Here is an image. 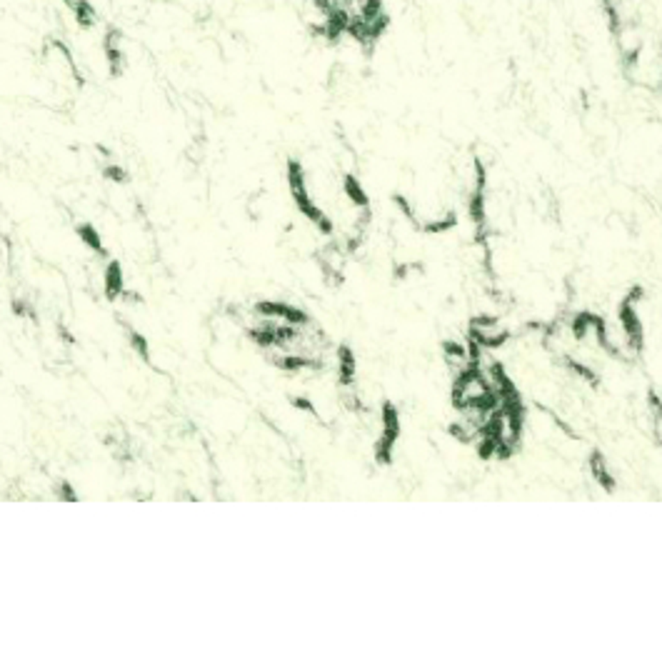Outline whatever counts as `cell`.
Masks as SVG:
<instances>
[{
  "label": "cell",
  "mask_w": 662,
  "mask_h": 662,
  "mask_svg": "<svg viewBox=\"0 0 662 662\" xmlns=\"http://www.w3.org/2000/svg\"><path fill=\"white\" fill-rule=\"evenodd\" d=\"M590 470H592V478H595L597 482H600L602 487L608 492L615 490V482H613V475L608 473V465H605V457H602V452H592L590 455Z\"/></svg>",
  "instance_id": "9"
},
{
  "label": "cell",
  "mask_w": 662,
  "mask_h": 662,
  "mask_svg": "<svg viewBox=\"0 0 662 662\" xmlns=\"http://www.w3.org/2000/svg\"><path fill=\"white\" fill-rule=\"evenodd\" d=\"M342 195L353 203L355 210H370V195L365 193L363 182H360L353 173H347V175L342 178Z\"/></svg>",
  "instance_id": "5"
},
{
  "label": "cell",
  "mask_w": 662,
  "mask_h": 662,
  "mask_svg": "<svg viewBox=\"0 0 662 662\" xmlns=\"http://www.w3.org/2000/svg\"><path fill=\"white\" fill-rule=\"evenodd\" d=\"M338 355H340V383L342 385H353L355 358H353V353H350V347H340V350H338Z\"/></svg>",
  "instance_id": "10"
},
{
  "label": "cell",
  "mask_w": 662,
  "mask_h": 662,
  "mask_svg": "<svg viewBox=\"0 0 662 662\" xmlns=\"http://www.w3.org/2000/svg\"><path fill=\"white\" fill-rule=\"evenodd\" d=\"M130 345H133V350L140 355V360H143V363L150 365V350H148V340L143 338V335L133 330V333H130Z\"/></svg>",
  "instance_id": "11"
},
{
  "label": "cell",
  "mask_w": 662,
  "mask_h": 662,
  "mask_svg": "<svg viewBox=\"0 0 662 662\" xmlns=\"http://www.w3.org/2000/svg\"><path fill=\"white\" fill-rule=\"evenodd\" d=\"M600 10L602 15H605V20H608V31L610 36H613L615 45L622 48V45L632 43L630 38H627V33L635 31V23L627 20L625 15V0H600ZM635 40H638V38H635Z\"/></svg>",
  "instance_id": "3"
},
{
  "label": "cell",
  "mask_w": 662,
  "mask_h": 662,
  "mask_svg": "<svg viewBox=\"0 0 662 662\" xmlns=\"http://www.w3.org/2000/svg\"><path fill=\"white\" fill-rule=\"evenodd\" d=\"M65 8L70 10L73 20L78 23V28H83V31H90V28H95L97 25V10L90 0H70Z\"/></svg>",
  "instance_id": "6"
},
{
  "label": "cell",
  "mask_w": 662,
  "mask_h": 662,
  "mask_svg": "<svg viewBox=\"0 0 662 662\" xmlns=\"http://www.w3.org/2000/svg\"><path fill=\"white\" fill-rule=\"evenodd\" d=\"M13 313L18 317H31V320H36V310L25 303V300H13Z\"/></svg>",
  "instance_id": "14"
},
{
  "label": "cell",
  "mask_w": 662,
  "mask_h": 662,
  "mask_svg": "<svg viewBox=\"0 0 662 662\" xmlns=\"http://www.w3.org/2000/svg\"><path fill=\"white\" fill-rule=\"evenodd\" d=\"M292 405L298 407V410H308V413H315V407H313V402H308L305 397H292Z\"/></svg>",
  "instance_id": "15"
},
{
  "label": "cell",
  "mask_w": 662,
  "mask_h": 662,
  "mask_svg": "<svg viewBox=\"0 0 662 662\" xmlns=\"http://www.w3.org/2000/svg\"><path fill=\"white\" fill-rule=\"evenodd\" d=\"M457 213L455 210H448L445 215H440V218H432V220H420V228L418 230H423L425 235H445V233L455 230L457 228Z\"/></svg>",
  "instance_id": "7"
},
{
  "label": "cell",
  "mask_w": 662,
  "mask_h": 662,
  "mask_svg": "<svg viewBox=\"0 0 662 662\" xmlns=\"http://www.w3.org/2000/svg\"><path fill=\"white\" fill-rule=\"evenodd\" d=\"M103 175L108 178L110 182H128V173H125V168H120L118 163H110L103 168Z\"/></svg>",
  "instance_id": "12"
},
{
  "label": "cell",
  "mask_w": 662,
  "mask_h": 662,
  "mask_svg": "<svg viewBox=\"0 0 662 662\" xmlns=\"http://www.w3.org/2000/svg\"><path fill=\"white\" fill-rule=\"evenodd\" d=\"M75 233H78V237L83 240V245H86L90 253H95V255H100V258H108V250H105L103 240H100V233H97L90 223L78 225V228H75Z\"/></svg>",
  "instance_id": "8"
},
{
  "label": "cell",
  "mask_w": 662,
  "mask_h": 662,
  "mask_svg": "<svg viewBox=\"0 0 662 662\" xmlns=\"http://www.w3.org/2000/svg\"><path fill=\"white\" fill-rule=\"evenodd\" d=\"M100 53L105 58L110 78H123L125 68H128V55H125V40H123V31L116 25H108L100 40Z\"/></svg>",
  "instance_id": "2"
},
{
  "label": "cell",
  "mask_w": 662,
  "mask_h": 662,
  "mask_svg": "<svg viewBox=\"0 0 662 662\" xmlns=\"http://www.w3.org/2000/svg\"><path fill=\"white\" fill-rule=\"evenodd\" d=\"M285 175H287V190H290V198L298 207V213L308 220L313 228H315L320 235L330 237L335 233V223L330 220V215L313 200V193L308 188V178H305V168L300 160L290 158L285 165Z\"/></svg>",
  "instance_id": "1"
},
{
  "label": "cell",
  "mask_w": 662,
  "mask_h": 662,
  "mask_svg": "<svg viewBox=\"0 0 662 662\" xmlns=\"http://www.w3.org/2000/svg\"><path fill=\"white\" fill-rule=\"evenodd\" d=\"M125 292V283H123V267L118 260H108V267L103 273V295L105 300H118Z\"/></svg>",
  "instance_id": "4"
},
{
  "label": "cell",
  "mask_w": 662,
  "mask_h": 662,
  "mask_svg": "<svg viewBox=\"0 0 662 662\" xmlns=\"http://www.w3.org/2000/svg\"><path fill=\"white\" fill-rule=\"evenodd\" d=\"M55 495H58L61 500H65V503H75V500H78V492H75L73 485L65 480H61V485L55 487Z\"/></svg>",
  "instance_id": "13"
}]
</instances>
